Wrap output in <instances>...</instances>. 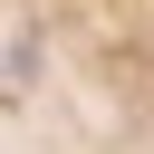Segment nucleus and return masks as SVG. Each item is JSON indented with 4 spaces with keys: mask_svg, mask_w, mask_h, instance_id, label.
I'll list each match as a JSON object with an SVG mask.
<instances>
[{
    "mask_svg": "<svg viewBox=\"0 0 154 154\" xmlns=\"http://www.w3.org/2000/svg\"><path fill=\"white\" fill-rule=\"evenodd\" d=\"M0 154H154V0H0Z\"/></svg>",
    "mask_w": 154,
    "mask_h": 154,
    "instance_id": "f257e3e1",
    "label": "nucleus"
}]
</instances>
